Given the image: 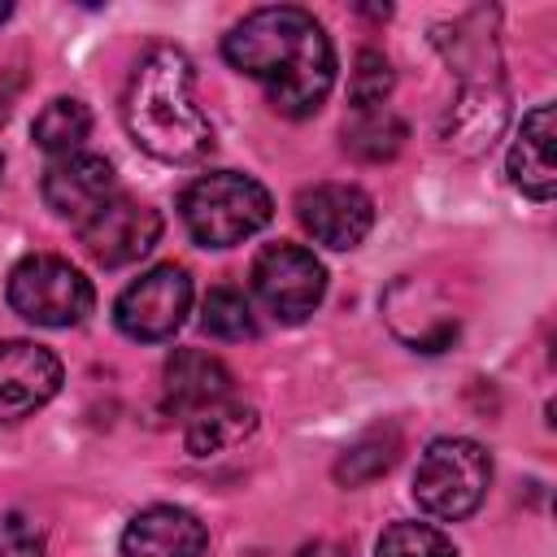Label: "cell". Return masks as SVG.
I'll return each instance as SVG.
<instances>
[{
    "label": "cell",
    "instance_id": "cell-1",
    "mask_svg": "<svg viewBox=\"0 0 557 557\" xmlns=\"http://www.w3.org/2000/svg\"><path fill=\"white\" fill-rule=\"evenodd\" d=\"M222 57L265 87V100L283 117H309L322 109L335 83V48L322 22L296 4H265L244 13L222 35Z\"/></svg>",
    "mask_w": 557,
    "mask_h": 557
},
{
    "label": "cell",
    "instance_id": "cell-2",
    "mask_svg": "<svg viewBox=\"0 0 557 557\" xmlns=\"http://www.w3.org/2000/svg\"><path fill=\"white\" fill-rule=\"evenodd\" d=\"M122 122L165 165H191L213 148V122L196 100V70L183 48L152 44L135 61L122 91Z\"/></svg>",
    "mask_w": 557,
    "mask_h": 557
},
{
    "label": "cell",
    "instance_id": "cell-3",
    "mask_svg": "<svg viewBox=\"0 0 557 557\" xmlns=\"http://www.w3.org/2000/svg\"><path fill=\"white\" fill-rule=\"evenodd\" d=\"M479 13L453 22V35L440 30L435 44L444 52V61L453 65L461 91L448 109V122L440 131L444 148L461 152V157H479L492 148V139L505 126L509 113V96H505V74H500V52L496 39L487 30H474Z\"/></svg>",
    "mask_w": 557,
    "mask_h": 557
},
{
    "label": "cell",
    "instance_id": "cell-4",
    "mask_svg": "<svg viewBox=\"0 0 557 557\" xmlns=\"http://www.w3.org/2000/svg\"><path fill=\"white\" fill-rule=\"evenodd\" d=\"M183 226L200 248H235L248 235H257L270 218H274V200L270 191L239 170H213L200 174L183 200Z\"/></svg>",
    "mask_w": 557,
    "mask_h": 557
},
{
    "label": "cell",
    "instance_id": "cell-5",
    "mask_svg": "<svg viewBox=\"0 0 557 557\" xmlns=\"http://www.w3.org/2000/svg\"><path fill=\"white\" fill-rule=\"evenodd\" d=\"M492 487V457L466 435H440L426 444L413 470V500L440 522L470 518Z\"/></svg>",
    "mask_w": 557,
    "mask_h": 557
},
{
    "label": "cell",
    "instance_id": "cell-6",
    "mask_svg": "<svg viewBox=\"0 0 557 557\" xmlns=\"http://www.w3.org/2000/svg\"><path fill=\"white\" fill-rule=\"evenodd\" d=\"M9 305L35 326H78L91 313L96 292L91 278L65 257L35 252L9 270Z\"/></svg>",
    "mask_w": 557,
    "mask_h": 557
},
{
    "label": "cell",
    "instance_id": "cell-7",
    "mask_svg": "<svg viewBox=\"0 0 557 557\" xmlns=\"http://www.w3.org/2000/svg\"><path fill=\"white\" fill-rule=\"evenodd\" d=\"M187 309H191V278L183 265L165 261L122 287V296L113 300V322L126 339L157 344L183 326Z\"/></svg>",
    "mask_w": 557,
    "mask_h": 557
},
{
    "label": "cell",
    "instance_id": "cell-8",
    "mask_svg": "<svg viewBox=\"0 0 557 557\" xmlns=\"http://www.w3.org/2000/svg\"><path fill=\"white\" fill-rule=\"evenodd\" d=\"M252 292L278 322H305L326 296V270L300 244H270L252 261Z\"/></svg>",
    "mask_w": 557,
    "mask_h": 557
},
{
    "label": "cell",
    "instance_id": "cell-9",
    "mask_svg": "<svg viewBox=\"0 0 557 557\" xmlns=\"http://www.w3.org/2000/svg\"><path fill=\"white\" fill-rule=\"evenodd\" d=\"M78 239L91 261H100L104 270H117L152 252V244L161 239V213L148 209L144 200L113 196L78 226Z\"/></svg>",
    "mask_w": 557,
    "mask_h": 557
},
{
    "label": "cell",
    "instance_id": "cell-10",
    "mask_svg": "<svg viewBox=\"0 0 557 557\" xmlns=\"http://www.w3.org/2000/svg\"><path fill=\"white\" fill-rule=\"evenodd\" d=\"M296 218L318 244L348 252L370 235L374 200L352 183H313L296 196Z\"/></svg>",
    "mask_w": 557,
    "mask_h": 557
},
{
    "label": "cell",
    "instance_id": "cell-11",
    "mask_svg": "<svg viewBox=\"0 0 557 557\" xmlns=\"http://www.w3.org/2000/svg\"><path fill=\"white\" fill-rule=\"evenodd\" d=\"M61 361L44 344L30 339H4L0 344V422H17L35 409H44L61 392Z\"/></svg>",
    "mask_w": 557,
    "mask_h": 557
},
{
    "label": "cell",
    "instance_id": "cell-12",
    "mask_svg": "<svg viewBox=\"0 0 557 557\" xmlns=\"http://www.w3.org/2000/svg\"><path fill=\"white\" fill-rule=\"evenodd\" d=\"M44 205L83 226L104 200H113V165L100 157V152H65V157H52L48 170H44Z\"/></svg>",
    "mask_w": 557,
    "mask_h": 557
},
{
    "label": "cell",
    "instance_id": "cell-13",
    "mask_svg": "<svg viewBox=\"0 0 557 557\" xmlns=\"http://www.w3.org/2000/svg\"><path fill=\"white\" fill-rule=\"evenodd\" d=\"M205 522L178 505H148L122 531V557H205Z\"/></svg>",
    "mask_w": 557,
    "mask_h": 557
},
{
    "label": "cell",
    "instance_id": "cell-14",
    "mask_svg": "<svg viewBox=\"0 0 557 557\" xmlns=\"http://www.w3.org/2000/svg\"><path fill=\"white\" fill-rule=\"evenodd\" d=\"M553 144H557V113L553 104H535L531 113H522V126L513 135L509 148V183L531 196V200H553L557 191V161H553Z\"/></svg>",
    "mask_w": 557,
    "mask_h": 557
},
{
    "label": "cell",
    "instance_id": "cell-15",
    "mask_svg": "<svg viewBox=\"0 0 557 557\" xmlns=\"http://www.w3.org/2000/svg\"><path fill=\"white\" fill-rule=\"evenodd\" d=\"M161 392H165V409L200 413L209 405L231 400V370L200 348H178L161 370Z\"/></svg>",
    "mask_w": 557,
    "mask_h": 557
},
{
    "label": "cell",
    "instance_id": "cell-16",
    "mask_svg": "<svg viewBox=\"0 0 557 557\" xmlns=\"http://www.w3.org/2000/svg\"><path fill=\"white\" fill-rule=\"evenodd\" d=\"M400 457V431L392 422H379L370 431H361L335 461V483L339 487H361L374 483L379 474H387Z\"/></svg>",
    "mask_w": 557,
    "mask_h": 557
},
{
    "label": "cell",
    "instance_id": "cell-17",
    "mask_svg": "<svg viewBox=\"0 0 557 557\" xmlns=\"http://www.w3.org/2000/svg\"><path fill=\"white\" fill-rule=\"evenodd\" d=\"M252 426H257V413H252L248 405H235V400L209 405V409L191 413V426H187V453H191V457L226 453V448H235L244 435H252Z\"/></svg>",
    "mask_w": 557,
    "mask_h": 557
},
{
    "label": "cell",
    "instance_id": "cell-18",
    "mask_svg": "<svg viewBox=\"0 0 557 557\" xmlns=\"http://www.w3.org/2000/svg\"><path fill=\"white\" fill-rule=\"evenodd\" d=\"M405 122L379 104V109H357L344 122V152H352L357 161H392L405 148Z\"/></svg>",
    "mask_w": 557,
    "mask_h": 557
},
{
    "label": "cell",
    "instance_id": "cell-19",
    "mask_svg": "<svg viewBox=\"0 0 557 557\" xmlns=\"http://www.w3.org/2000/svg\"><path fill=\"white\" fill-rule=\"evenodd\" d=\"M30 135H35V144H39L44 152H52V157L78 152L83 139L91 135V113H87L83 100H74V96H57V100H48V104L39 109Z\"/></svg>",
    "mask_w": 557,
    "mask_h": 557
},
{
    "label": "cell",
    "instance_id": "cell-20",
    "mask_svg": "<svg viewBox=\"0 0 557 557\" xmlns=\"http://www.w3.org/2000/svg\"><path fill=\"white\" fill-rule=\"evenodd\" d=\"M200 326L218 339H252L257 335V318L244 292L235 287H209L205 305H200Z\"/></svg>",
    "mask_w": 557,
    "mask_h": 557
},
{
    "label": "cell",
    "instance_id": "cell-21",
    "mask_svg": "<svg viewBox=\"0 0 557 557\" xmlns=\"http://www.w3.org/2000/svg\"><path fill=\"white\" fill-rule=\"evenodd\" d=\"M379 557H457V548L431 522H392L379 535Z\"/></svg>",
    "mask_w": 557,
    "mask_h": 557
},
{
    "label": "cell",
    "instance_id": "cell-22",
    "mask_svg": "<svg viewBox=\"0 0 557 557\" xmlns=\"http://www.w3.org/2000/svg\"><path fill=\"white\" fill-rule=\"evenodd\" d=\"M392 83H396L392 61L383 52H374V48H361L357 61H352V78H348V104H352V113L357 109H379L392 96Z\"/></svg>",
    "mask_w": 557,
    "mask_h": 557
},
{
    "label": "cell",
    "instance_id": "cell-23",
    "mask_svg": "<svg viewBox=\"0 0 557 557\" xmlns=\"http://www.w3.org/2000/svg\"><path fill=\"white\" fill-rule=\"evenodd\" d=\"M0 557H52L44 531L26 513H4L0 518Z\"/></svg>",
    "mask_w": 557,
    "mask_h": 557
},
{
    "label": "cell",
    "instance_id": "cell-24",
    "mask_svg": "<svg viewBox=\"0 0 557 557\" xmlns=\"http://www.w3.org/2000/svg\"><path fill=\"white\" fill-rule=\"evenodd\" d=\"M296 557H348V548L335 544V540H313V544H305Z\"/></svg>",
    "mask_w": 557,
    "mask_h": 557
},
{
    "label": "cell",
    "instance_id": "cell-25",
    "mask_svg": "<svg viewBox=\"0 0 557 557\" xmlns=\"http://www.w3.org/2000/svg\"><path fill=\"white\" fill-rule=\"evenodd\" d=\"M9 13H13V4H4V0H0V22H9Z\"/></svg>",
    "mask_w": 557,
    "mask_h": 557
},
{
    "label": "cell",
    "instance_id": "cell-26",
    "mask_svg": "<svg viewBox=\"0 0 557 557\" xmlns=\"http://www.w3.org/2000/svg\"><path fill=\"white\" fill-rule=\"evenodd\" d=\"M0 174H4V157H0Z\"/></svg>",
    "mask_w": 557,
    "mask_h": 557
}]
</instances>
